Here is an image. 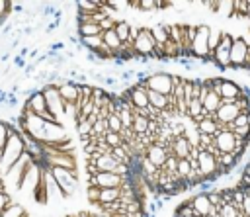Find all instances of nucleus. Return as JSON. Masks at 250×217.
I'll return each mask as SVG.
<instances>
[{"label": "nucleus", "instance_id": "11", "mask_svg": "<svg viewBox=\"0 0 250 217\" xmlns=\"http://www.w3.org/2000/svg\"><path fill=\"white\" fill-rule=\"evenodd\" d=\"M23 108H25L27 111H31V113H35V115L41 117V115L47 111V102H45L43 92H41V90H35V92H31V94H27V96H25V102H23Z\"/></svg>", "mask_w": 250, "mask_h": 217}, {"label": "nucleus", "instance_id": "6", "mask_svg": "<svg viewBox=\"0 0 250 217\" xmlns=\"http://www.w3.org/2000/svg\"><path fill=\"white\" fill-rule=\"evenodd\" d=\"M197 164H199V170H201V174H203L205 180H213V178L221 176V166L217 164V158H215L211 152L199 149Z\"/></svg>", "mask_w": 250, "mask_h": 217}, {"label": "nucleus", "instance_id": "38", "mask_svg": "<svg viewBox=\"0 0 250 217\" xmlns=\"http://www.w3.org/2000/svg\"><path fill=\"white\" fill-rule=\"evenodd\" d=\"M219 215H221V217H238L240 213H238V209H236L232 203H223V205L219 207Z\"/></svg>", "mask_w": 250, "mask_h": 217}, {"label": "nucleus", "instance_id": "7", "mask_svg": "<svg viewBox=\"0 0 250 217\" xmlns=\"http://www.w3.org/2000/svg\"><path fill=\"white\" fill-rule=\"evenodd\" d=\"M39 186H41V164L31 162V164L25 168L23 176H21L20 190H27V192H31V194H33Z\"/></svg>", "mask_w": 250, "mask_h": 217}, {"label": "nucleus", "instance_id": "3", "mask_svg": "<svg viewBox=\"0 0 250 217\" xmlns=\"http://www.w3.org/2000/svg\"><path fill=\"white\" fill-rule=\"evenodd\" d=\"M232 41H234V35H230L227 31L221 33L219 47L209 57V61L215 63L219 68H230V47H232Z\"/></svg>", "mask_w": 250, "mask_h": 217}, {"label": "nucleus", "instance_id": "30", "mask_svg": "<svg viewBox=\"0 0 250 217\" xmlns=\"http://www.w3.org/2000/svg\"><path fill=\"white\" fill-rule=\"evenodd\" d=\"M148 117H143V115H135V119H133V127H131V131L137 135V137H141V135H145L146 133V127H148Z\"/></svg>", "mask_w": 250, "mask_h": 217}, {"label": "nucleus", "instance_id": "31", "mask_svg": "<svg viewBox=\"0 0 250 217\" xmlns=\"http://www.w3.org/2000/svg\"><path fill=\"white\" fill-rule=\"evenodd\" d=\"M0 217H27V215H25L23 205H20V203H10V205L0 213Z\"/></svg>", "mask_w": 250, "mask_h": 217}, {"label": "nucleus", "instance_id": "50", "mask_svg": "<svg viewBox=\"0 0 250 217\" xmlns=\"http://www.w3.org/2000/svg\"><path fill=\"white\" fill-rule=\"evenodd\" d=\"M189 217H197V215H189Z\"/></svg>", "mask_w": 250, "mask_h": 217}, {"label": "nucleus", "instance_id": "19", "mask_svg": "<svg viewBox=\"0 0 250 217\" xmlns=\"http://www.w3.org/2000/svg\"><path fill=\"white\" fill-rule=\"evenodd\" d=\"M88 162H92L98 172H113V168L119 164L111 154H102V156H98V158L88 156Z\"/></svg>", "mask_w": 250, "mask_h": 217}, {"label": "nucleus", "instance_id": "24", "mask_svg": "<svg viewBox=\"0 0 250 217\" xmlns=\"http://www.w3.org/2000/svg\"><path fill=\"white\" fill-rule=\"evenodd\" d=\"M236 162H238V158H236L234 154H230V152H221V154L217 156V164L221 166V174L230 172V170L236 166Z\"/></svg>", "mask_w": 250, "mask_h": 217}, {"label": "nucleus", "instance_id": "21", "mask_svg": "<svg viewBox=\"0 0 250 217\" xmlns=\"http://www.w3.org/2000/svg\"><path fill=\"white\" fill-rule=\"evenodd\" d=\"M203 109H205V113H209V115H213L215 117V113H217V109L221 108V96L219 94H215L213 90H209L207 92V96L203 98Z\"/></svg>", "mask_w": 250, "mask_h": 217}, {"label": "nucleus", "instance_id": "43", "mask_svg": "<svg viewBox=\"0 0 250 217\" xmlns=\"http://www.w3.org/2000/svg\"><path fill=\"white\" fill-rule=\"evenodd\" d=\"M207 197H209V203L215 205V207H221L223 201H221V192L219 190H209L207 192Z\"/></svg>", "mask_w": 250, "mask_h": 217}, {"label": "nucleus", "instance_id": "48", "mask_svg": "<svg viewBox=\"0 0 250 217\" xmlns=\"http://www.w3.org/2000/svg\"><path fill=\"white\" fill-rule=\"evenodd\" d=\"M242 215L250 217V195L248 194L244 195V201H242Z\"/></svg>", "mask_w": 250, "mask_h": 217}, {"label": "nucleus", "instance_id": "8", "mask_svg": "<svg viewBox=\"0 0 250 217\" xmlns=\"http://www.w3.org/2000/svg\"><path fill=\"white\" fill-rule=\"evenodd\" d=\"M123 184V178L113 174V172H98L94 176H88V186H96L100 190H105V188H121Z\"/></svg>", "mask_w": 250, "mask_h": 217}, {"label": "nucleus", "instance_id": "40", "mask_svg": "<svg viewBox=\"0 0 250 217\" xmlns=\"http://www.w3.org/2000/svg\"><path fill=\"white\" fill-rule=\"evenodd\" d=\"M217 12L232 18V14H234V2H217Z\"/></svg>", "mask_w": 250, "mask_h": 217}, {"label": "nucleus", "instance_id": "25", "mask_svg": "<svg viewBox=\"0 0 250 217\" xmlns=\"http://www.w3.org/2000/svg\"><path fill=\"white\" fill-rule=\"evenodd\" d=\"M121 195V188H105V190H100V199H98V205H105V203H113L117 201Z\"/></svg>", "mask_w": 250, "mask_h": 217}, {"label": "nucleus", "instance_id": "35", "mask_svg": "<svg viewBox=\"0 0 250 217\" xmlns=\"http://www.w3.org/2000/svg\"><path fill=\"white\" fill-rule=\"evenodd\" d=\"M105 121H107V131H109V133H121L123 125H121L117 113H109V117H107Z\"/></svg>", "mask_w": 250, "mask_h": 217}, {"label": "nucleus", "instance_id": "34", "mask_svg": "<svg viewBox=\"0 0 250 217\" xmlns=\"http://www.w3.org/2000/svg\"><path fill=\"white\" fill-rule=\"evenodd\" d=\"M74 125H76V133H78L80 139L90 137V133H92V123H90L88 119H78Z\"/></svg>", "mask_w": 250, "mask_h": 217}, {"label": "nucleus", "instance_id": "13", "mask_svg": "<svg viewBox=\"0 0 250 217\" xmlns=\"http://www.w3.org/2000/svg\"><path fill=\"white\" fill-rule=\"evenodd\" d=\"M213 143L217 147L219 152H230L234 154V147H236V137L230 131H217L213 137Z\"/></svg>", "mask_w": 250, "mask_h": 217}, {"label": "nucleus", "instance_id": "41", "mask_svg": "<svg viewBox=\"0 0 250 217\" xmlns=\"http://www.w3.org/2000/svg\"><path fill=\"white\" fill-rule=\"evenodd\" d=\"M105 143L111 147V149H115V147H121L123 145V139H121V135L119 133H105Z\"/></svg>", "mask_w": 250, "mask_h": 217}, {"label": "nucleus", "instance_id": "5", "mask_svg": "<svg viewBox=\"0 0 250 217\" xmlns=\"http://www.w3.org/2000/svg\"><path fill=\"white\" fill-rule=\"evenodd\" d=\"M41 92H43L45 102H47V111H49L55 119L61 121V115H64V102L61 100L59 90H57L55 86H51V84H43V86H41Z\"/></svg>", "mask_w": 250, "mask_h": 217}, {"label": "nucleus", "instance_id": "28", "mask_svg": "<svg viewBox=\"0 0 250 217\" xmlns=\"http://www.w3.org/2000/svg\"><path fill=\"white\" fill-rule=\"evenodd\" d=\"M113 31L117 33V37H119L121 43H127V41H129V33H131V22H127V20H119V22L115 23Z\"/></svg>", "mask_w": 250, "mask_h": 217}, {"label": "nucleus", "instance_id": "2", "mask_svg": "<svg viewBox=\"0 0 250 217\" xmlns=\"http://www.w3.org/2000/svg\"><path fill=\"white\" fill-rule=\"evenodd\" d=\"M209 33H211V25L197 23L195 37H193L191 49H189V57H193L197 61H209Z\"/></svg>", "mask_w": 250, "mask_h": 217}, {"label": "nucleus", "instance_id": "36", "mask_svg": "<svg viewBox=\"0 0 250 217\" xmlns=\"http://www.w3.org/2000/svg\"><path fill=\"white\" fill-rule=\"evenodd\" d=\"M107 133V121L105 119H96L94 125H92V137H102Z\"/></svg>", "mask_w": 250, "mask_h": 217}, {"label": "nucleus", "instance_id": "10", "mask_svg": "<svg viewBox=\"0 0 250 217\" xmlns=\"http://www.w3.org/2000/svg\"><path fill=\"white\" fill-rule=\"evenodd\" d=\"M248 57V45L242 41V37H234L232 47H230V68H244Z\"/></svg>", "mask_w": 250, "mask_h": 217}, {"label": "nucleus", "instance_id": "26", "mask_svg": "<svg viewBox=\"0 0 250 217\" xmlns=\"http://www.w3.org/2000/svg\"><path fill=\"white\" fill-rule=\"evenodd\" d=\"M100 4L102 2H98V0H78V2H74L76 14H96L100 10Z\"/></svg>", "mask_w": 250, "mask_h": 217}, {"label": "nucleus", "instance_id": "17", "mask_svg": "<svg viewBox=\"0 0 250 217\" xmlns=\"http://www.w3.org/2000/svg\"><path fill=\"white\" fill-rule=\"evenodd\" d=\"M145 156H146V158H148L156 168H162V164H164V162H166V158H168V152H166V149H164V147H160V145L152 143V145H148V147H146Z\"/></svg>", "mask_w": 250, "mask_h": 217}, {"label": "nucleus", "instance_id": "49", "mask_svg": "<svg viewBox=\"0 0 250 217\" xmlns=\"http://www.w3.org/2000/svg\"><path fill=\"white\" fill-rule=\"evenodd\" d=\"M92 217H105L104 213H98V215H92Z\"/></svg>", "mask_w": 250, "mask_h": 217}, {"label": "nucleus", "instance_id": "20", "mask_svg": "<svg viewBox=\"0 0 250 217\" xmlns=\"http://www.w3.org/2000/svg\"><path fill=\"white\" fill-rule=\"evenodd\" d=\"M195 129L199 135H209V137H215V133L219 131L215 117H203V119L195 121Z\"/></svg>", "mask_w": 250, "mask_h": 217}, {"label": "nucleus", "instance_id": "23", "mask_svg": "<svg viewBox=\"0 0 250 217\" xmlns=\"http://www.w3.org/2000/svg\"><path fill=\"white\" fill-rule=\"evenodd\" d=\"M146 96H148V104L158 109V111H164L168 109V96H162L158 92H152V90H146Z\"/></svg>", "mask_w": 250, "mask_h": 217}, {"label": "nucleus", "instance_id": "12", "mask_svg": "<svg viewBox=\"0 0 250 217\" xmlns=\"http://www.w3.org/2000/svg\"><path fill=\"white\" fill-rule=\"evenodd\" d=\"M221 104H234L238 96H242V86H238L232 80L221 78Z\"/></svg>", "mask_w": 250, "mask_h": 217}, {"label": "nucleus", "instance_id": "14", "mask_svg": "<svg viewBox=\"0 0 250 217\" xmlns=\"http://www.w3.org/2000/svg\"><path fill=\"white\" fill-rule=\"evenodd\" d=\"M59 94H61V100L64 102V104H76L78 100H80V84H76L74 80H64L59 88Z\"/></svg>", "mask_w": 250, "mask_h": 217}, {"label": "nucleus", "instance_id": "37", "mask_svg": "<svg viewBox=\"0 0 250 217\" xmlns=\"http://www.w3.org/2000/svg\"><path fill=\"white\" fill-rule=\"evenodd\" d=\"M221 33H223V31H219V29H213V27H211V33H209V57H211V53L219 47Z\"/></svg>", "mask_w": 250, "mask_h": 217}, {"label": "nucleus", "instance_id": "33", "mask_svg": "<svg viewBox=\"0 0 250 217\" xmlns=\"http://www.w3.org/2000/svg\"><path fill=\"white\" fill-rule=\"evenodd\" d=\"M189 170H191L189 160H188V158H180V160H178V170H176V174H178L180 182H184V184H186V180H188V176H189Z\"/></svg>", "mask_w": 250, "mask_h": 217}, {"label": "nucleus", "instance_id": "4", "mask_svg": "<svg viewBox=\"0 0 250 217\" xmlns=\"http://www.w3.org/2000/svg\"><path fill=\"white\" fill-rule=\"evenodd\" d=\"M53 178H55V184L59 186L62 197H70L76 190V180H78V174L74 170H64V168H49Z\"/></svg>", "mask_w": 250, "mask_h": 217}, {"label": "nucleus", "instance_id": "1", "mask_svg": "<svg viewBox=\"0 0 250 217\" xmlns=\"http://www.w3.org/2000/svg\"><path fill=\"white\" fill-rule=\"evenodd\" d=\"M133 51H135V57L141 61V59H154V53H156V41L152 37V31L148 25H139V35L133 43Z\"/></svg>", "mask_w": 250, "mask_h": 217}, {"label": "nucleus", "instance_id": "15", "mask_svg": "<svg viewBox=\"0 0 250 217\" xmlns=\"http://www.w3.org/2000/svg\"><path fill=\"white\" fill-rule=\"evenodd\" d=\"M188 201H189V205H191V209H193V213H195L197 217H205V215H209L211 203H209L207 192H199V194L191 195Z\"/></svg>", "mask_w": 250, "mask_h": 217}, {"label": "nucleus", "instance_id": "46", "mask_svg": "<svg viewBox=\"0 0 250 217\" xmlns=\"http://www.w3.org/2000/svg\"><path fill=\"white\" fill-rule=\"evenodd\" d=\"M238 186H242V188L250 186V162L244 166V170H242V174H240V184H238Z\"/></svg>", "mask_w": 250, "mask_h": 217}, {"label": "nucleus", "instance_id": "45", "mask_svg": "<svg viewBox=\"0 0 250 217\" xmlns=\"http://www.w3.org/2000/svg\"><path fill=\"white\" fill-rule=\"evenodd\" d=\"M115 23H117V22H115L113 18H104V20H102L98 25H100V29H102V33H104V31L113 29V27H115Z\"/></svg>", "mask_w": 250, "mask_h": 217}, {"label": "nucleus", "instance_id": "29", "mask_svg": "<svg viewBox=\"0 0 250 217\" xmlns=\"http://www.w3.org/2000/svg\"><path fill=\"white\" fill-rule=\"evenodd\" d=\"M80 45H82L86 51H92V53L100 51V47L104 45L102 33H100V35H94V37H80Z\"/></svg>", "mask_w": 250, "mask_h": 217}, {"label": "nucleus", "instance_id": "9", "mask_svg": "<svg viewBox=\"0 0 250 217\" xmlns=\"http://www.w3.org/2000/svg\"><path fill=\"white\" fill-rule=\"evenodd\" d=\"M43 166H47V168H64V170H74L76 172V158H74V152L51 154V156H45Z\"/></svg>", "mask_w": 250, "mask_h": 217}, {"label": "nucleus", "instance_id": "39", "mask_svg": "<svg viewBox=\"0 0 250 217\" xmlns=\"http://www.w3.org/2000/svg\"><path fill=\"white\" fill-rule=\"evenodd\" d=\"M174 213H176V215H180V217H189V215H195L188 199H186V201H182V203H180V205L174 209Z\"/></svg>", "mask_w": 250, "mask_h": 217}, {"label": "nucleus", "instance_id": "22", "mask_svg": "<svg viewBox=\"0 0 250 217\" xmlns=\"http://www.w3.org/2000/svg\"><path fill=\"white\" fill-rule=\"evenodd\" d=\"M102 41H104V45H105V47H107V49H109L113 55H115V53H117V51L123 47V43L119 41V37H117V33H115L113 29L104 31V33H102Z\"/></svg>", "mask_w": 250, "mask_h": 217}, {"label": "nucleus", "instance_id": "16", "mask_svg": "<svg viewBox=\"0 0 250 217\" xmlns=\"http://www.w3.org/2000/svg\"><path fill=\"white\" fill-rule=\"evenodd\" d=\"M238 113H240V109H238L236 104H221V108L215 113V121L229 125V123H232L238 117Z\"/></svg>", "mask_w": 250, "mask_h": 217}, {"label": "nucleus", "instance_id": "42", "mask_svg": "<svg viewBox=\"0 0 250 217\" xmlns=\"http://www.w3.org/2000/svg\"><path fill=\"white\" fill-rule=\"evenodd\" d=\"M8 137H10V125H8L6 121H2V119H0V151L4 149V145H6Z\"/></svg>", "mask_w": 250, "mask_h": 217}, {"label": "nucleus", "instance_id": "18", "mask_svg": "<svg viewBox=\"0 0 250 217\" xmlns=\"http://www.w3.org/2000/svg\"><path fill=\"white\" fill-rule=\"evenodd\" d=\"M189 151H191V145L186 139V135L174 137V141H172V156H176L178 160L180 158H188L189 156Z\"/></svg>", "mask_w": 250, "mask_h": 217}, {"label": "nucleus", "instance_id": "51", "mask_svg": "<svg viewBox=\"0 0 250 217\" xmlns=\"http://www.w3.org/2000/svg\"><path fill=\"white\" fill-rule=\"evenodd\" d=\"M248 72H250V66H248Z\"/></svg>", "mask_w": 250, "mask_h": 217}, {"label": "nucleus", "instance_id": "27", "mask_svg": "<svg viewBox=\"0 0 250 217\" xmlns=\"http://www.w3.org/2000/svg\"><path fill=\"white\" fill-rule=\"evenodd\" d=\"M76 33L78 37H94V35H100L102 29L98 23H80L76 25Z\"/></svg>", "mask_w": 250, "mask_h": 217}, {"label": "nucleus", "instance_id": "44", "mask_svg": "<svg viewBox=\"0 0 250 217\" xmlns=\"http://www.w3.org/2000/svg\"><path fill=\"white\" fill-rule=\"evenodd\" d=\"M86 197H88V201L98 203V199H100V188H96V186H88V188H86Z\"/></svg>", "mask_w": 250, "mask_h": 217}, {"label": "nucleus", "instance_id": "32", "mask_svg": "<svg viewBox=\"0 0 250 217\" xmlns=\"http://www.w3.org/2000/svg\"><path fill=\"white\" fill-rule=\"evenodd\" d=\"M232 18H250V2L248 0H236L234 2V14Z\"/></svg>", "mask_w": 250, "mask_h": 217}, {"label": "nucleus", "instance_id": "47", "mask_svg": "<svg viewBox=\"0 0 250 217\" xmlns=\"http://www.w3.org/2000/svg\"><path fill=\"white\" fill-rule=\"evenodd\" d=\"M10 203H14L12 197H10V194H8V192H2V194H0V213H2Z\"/></svg>", "mask_w": 250, "mask_h": 217}]
</instances>
